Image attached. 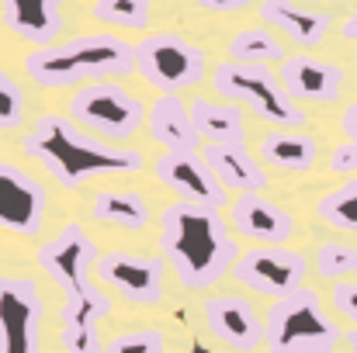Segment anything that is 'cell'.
Segmentation results:
<instances>
[{
    "mask_svg": "<svg viewBox=\"0 0 357 353\" xmlns=\"http://www.w3.org/2000/svg\"><path fill=\"white\" fill-rule=\"evenodd\" d=\"M212 87L222 101L233 104H250V111L278 128H298L305 125V111L288 97L284 84L267 70V66H253V63H219L212 70Z\"/></svg>",
    "mask_w": 357,
    "mask_h": 353,
    "instance_id": "5",
    "label": "cell"
},
{
    "mask_svg": "<svg viewBox=\"0 0 357 353\" xmlns=\"http://www.w3.org/2000/svg\"><path fill=\"white\" fill-rule=\"evenodd\" d=\"M205 10H215V14H236L243 7H250V0H191Z\"/></svg>",
    "mask_w": 357,
    "mask_h": 353,
    "instance_id": "33",
    "label": "cell"
},
{
    "mask_svg": "<svg viewBox=\"0 0 357 353\" xmlns=\"http://www.w3.org/2000/svg\"><path fill=\"white\" fill-rule=\"evenodd\" d=\"M45 305L31 277H0V353L42 350Z\"/></svg>",
    "mask_w": 357,
    "mask_h": 353,
    "instance_id": "10",
    "label": "cell"
},
{
    "mask_svg": "<svg viewBox=\"0 0 357 353\" xmlns=\"http://www.w3.org/2000/svg\"><path fill=\"white\" fill-rule=\"evenodd\" d=\"M160 249L188 291H208L212 284H219L226 274H233L243 253L236 235L219 219V212L184 201L163 208Z\"/></svg>",
    "mask_w": 357,
    "mask_h": 353,
    "instance_id": "2",
    "label": "cell"
},
{
    "mask_svg": "<svg viewBox=\"0 0 357 353\" xmlns=\"http://www.w3.org/2000/svg\"><path fill=\"white\" fill-rule=\"evenodd\" d=\"M333 308L357 326V281H337L333 284Z\"/></svg>",
    "mask_w": 357,
    "mask_h": 353,
    "instance_id": "31",
    "label": "cell"
},
{
    "mask_svg": "<svg viewBox=\"0 0 357 353\" xmlns=\"http://www.w3.org/2000/svg\"><path fill=\"white\" fill-rule=\"evenodd\" d=\"M3 3V24L21 42H31L38 49L52 45L63 31V0H0Z\"/></svg>",
    "mask_w": 357,
    "mask_h": 353,
    "instance_id": "18",
    "label": "cell"
},
{
    "mask_svg": "<svg viewBox=\"0 0 357 353\" xmlns=\"http://www.w3.org/2000/svg\"><path fill=\"white\" fill-rule=\"evenodd\" d=\"M312 353H337V350H333V347H326V350H312Z\"/></svg>",
    "mask_w": 357,
    "mask_h": 353,
    "instance_id": "38",
    "label": "cell"
},
{
    "mask_svg": "<svg viewBox=\"0 0 357 353\" xmlns=\"http://www.w3.org/2000/svg\"><path fill=\"white\" fill-rule=\"evenodd\" d=\"M344 343L351 347V353H357V329H347V333H344Z\"/></svg>",
    "mask_w": 357,
    "mask_h": 353,
    "instance_id": "36",
    "label": "cell"
},
{
    "mask_svg": "<svg viewBox=\"0 0 357 353\" xmlns=\"http://www.w3.org/2000/svg\"><path fill=\"white\" fill-rule=\"evenodd\" d=\"M316 156H319V146L305 132L274 128L260 139V159L274 170H284V173H309Z\"/></svg>",
    "mask_w": 357,
    "mask_h": 353,
    "instance_id": "22",
    "label": "cell"
},
{
    "mask_svg": "<svg viewBox=\"0 0 357 353\" xmlns=\"http://www.w3.org/2000/svg\"><path fill=\"white\" fill-rule=\"evenodd\" d=\"M340 35H344V38H351V42H357V7L351 10V14H347V17H344V24H340Z\"/></svg>",
    "mask_w": 357,
    "mask_h": 353,
    "instance_id": "35",
    "label": "cell"
},
{
    "mask_svg": "<svg viewBox=\"0 0 357 353\" xmlns=\"http://www.w3.org/2000/svg\"><path fill=\"white\" fill-rule=\"evenodd\" d=\"M45 222V187L17 163H0V226L17 235H38Z\"/></svg>",
    "mask_w": 357,
    "mask_h": 353,
    "instance_id": "13",
    "label": "cell"
},
{
    "mask_svg": "<svg viewBox=\"0 0 357 353\" xmlns=\"http://www.w3.org/2000/svg\"><path fill=\"white\" fill-rule=\"evenodd\" d=\"M281 84H284V91L295 104L298 101L333 104L340 97V87H344V70L326 63V59L302 52V56H288L281 63Z\"/></svg>",
    "mask_w": 357,
    "mask_h": 353,
    "instance_id": "15",
    "label": "cell"
},
{
    "mask_svg": "<svg viewBox=\"0 0 357 353\" xmlns=\"http://www.w3.org/2000/svg\"><path fill=\"white\" fill-rule=\"evenodd\" d=\"M229 226L239 239H250L260 246H284L295 233L291 212L271 205L260 194H239L229 208Z\"/></svg>",
    "mask_w": 357,
    "mask_h": 353,
    "instance_id": "16",
    "label": "cell"
},
{
    "mask_svg": "<svg viewBox=\"0 0 357 353\" xmlns=\"http://www.w3.org/2000/svg\"><path fill=\"white\" fill-rule=\"evenodd\" d=\"M340 128L347 135V142H357V101L344 108V118H340Z\"/></svg>",
    "mask_w": 357,
    "mask_h": 353,
    "instance_id": "34",
    "label": "cell"
},
{
    "mask_svg": "<svg viewBox=\"0 0 357 353\" xmlns=\"http://www.w3.org/2000/svg\"><path fill=\"white\" fill-rule=\"evenodd\" d=\"M35 260L66 291V298H84V301L112 308V298L94 284V267H98L101 253H98V242L91 239V233H84V226L70 222L56 239H45L38 246Z\"/></svg>",
    "mask_w": 357,
    "mask_h": 353,
    "instance_id": "6",
    "label": "cell"
},
{
    "mask_svg": "<svg viewBox=\"0 0 357 353\" xmlns=\"http://www.w3.org/2000/svg\"><path fill=\"white\" fill-rule=\"evenodd\" d=\"M21 149L24 156L42 163L45 173L66 191L101 173H139L142 170L139 149H125L108 139H98L87 128H80L73 118L63 115L38 118L31 132L21 139Z\"/></svg>",
    "mask_w": 357,
    "mask_h": 353,
    "instance_id": "1",
    "label": "cell"
},
{
    "mask_svg": "<svg viewBox=\"0 0 357 353\" xmlns=\"http://www.w3.org/2000/svg\"><path fill=\"white\" fill-rule=\"evenodd\" d=\"M257 353H281V350H274V347H267V350H257Z\"/></svg>",
    "mask_w": 357,
    "mask_h": 353,
    "instance_id": "37",
    "label": "cell"
},
{
    "mask_svg": "<svg viewBox=\"0 0 357 353\" xmlns=\"http://www.w3.org/2000/svg\"><path fill=\"white\" fill-rule=\"evenodd\" d=\"M205 322L219 343L236 353H257L267 343V326L257 308L239 295H212L205 301Z\"/></svg>",
    "mask_w": 357,
    "mask_h": 353,
    "instance_id": "14",
    "label": "cell"
},
{
    "mask_svg": "<svg viewBox=\"0 0 357 353\" xmlns=\"http://www.w3.org/2000/svg\"><path fill=\"white\" fill-rule=\"evenodd\" d=\"M135 70V45L112 31L77 35L70 42H56L24 56V73L38 87H77L84 80L101 84L112 77H128Z\"/></svg>",
    "mask_w": 357,
    "mask_h": 353,
    "instance_id": "3",
    "label": "cell"
},
{
    "mask_svg": "<svg viewBox=\"0 0 357 353\" xmlns=\"http://www.w3.org/2000/svg\"><path fill=\"white\" fill-rule=\"evenodd\" d=\"M229 59L264 66V63H284L288 52H284V45L278 42V35L271 28H243L229 38Z\"/></svg>",
    "mask_w": 357,
    "mask_h": 353,
    "instance_id": "25",
    "label": "cell"
},
{
    "mask_svg": "<svg viewBox=\"0 0 357 353\" xmlns=\"http://www.w3.org/2000/svg\"><path fill=\"white\" fill-rule=\"evenodd\" d=\"M330 170L333 173H344L347 180L357 173V142H344L330 152Z\"/></svg>",
    "mask_w": 357,
    "mask_h": 353,
    "instance_id": "32",
    "label": "cell"
},
{
    "mask_svg": "<svg viewBox=\"0 0 357 353\" xmlns=\"http://www.w3.org/2000/svg\"><path fill=\"white\" fill-rule=\"evenodd\" d=\"M146 128L153 135V142L167 146V152H198V128L191 118V104L181 94H160L149 104V118Z\"/></svg>",
    "mask_w": 357,
    "mask_h": 353,
    "instance_id": "17",
    "label": "cell"
},
{
    "mask_svg": "<svg viewBox=\"0 0 357 353\" xmlns=\"http://www.w3.org/2000/svg\"><path fill=\"white\" fill-rule=\"evenodd\" d=\"M191 104V118L202 139L215 142V146H246V125H243V111L233 101H212V97H195Z\"/></svg>",
    "mask_w": 357,
    "mask_h": 353,
    "instance_id": "21",
    "label": "cell"
},
{
    "mask_svg": "<svg viewBox=\"0 0 357 353\" xmlns=\"http://www.w3.org/2000/svg\"><path fill=\"white\" fill-rule=\"evenodd\" d=\"M354 66H357V52H354Z\"/></svg>",
    "mask_w": 357,
    "mask_h": 353,
    "instance_id": "39",
    "label": "cell"
},
{
    "mask_svg": "<svg viewBox=\"0 0 357 353\" xmlns=\"http://www.w3.org/2000/svg\"><path fill=\"white\" fill-rule=\"evenodd\" d=\"M260 17H264L267 28L281 31L284 38H291L302 49H316L326 38L330 24H333L330 14L309 10V7H302L295 0H260Z\"/></svg>",
    "mask_w": 357,
    "mask_h": 353,
    "instance_id": "19",
    "label": "cell"
},
{
    "mask_svg": "<svg viewBox=\"0 0 357 353\" xmlns=\"http://www.w3.org/2000/svg\"><path fill=\"white\" fill-rule=\"evenodd\" d=\"M305 270H309V260L298 249H288V246H250V249L239 253L233 277L243 288H250L253 295H264V298L278 301V298H288L291 291L302 288Z\"/></svg>",
    "mask_w": 357,
    "mask_h": 353,
    "instance_id": "9",
    "label": "cell"
},
{
    "mask_svg": "<svg viewBox=\"0 0 357 353\" xmlns=\"http://www.w3.org/2000/svg\"><path fill=\"white\" fill-rule=\"evenodd\" d=\"M167 340L160 329H132L121 333L112 343H105V353H163Z\"/></svg>",
    "mask_w": 357,
    "mask_h": 353,
    "instance_id": "29",
    "label": "cell"
},
{
    "mask_svg": "<svg viewBox=\"0 0 357 353\" xmlns=\"http://www.w3.org/2000/svg\"><path fill=\"white\" fill-rule=\"evenodd\" d=\"M153 173L184 205H198V208H212V212H222L229 205L226 187L212 177L202 152H163L153 163Z\"/></svg>",
    "mask_w": 357,
    "mask_h": 353,
    "instance_id": "12",
    "label": "cell"
},
{
    "mask_svg": "<svg viewBox=\"0 0 357 353\" xmlns=\"http://www.w3.org/2000/svg\"><path fill=\"white\" fill-rule=\"evenodd\" d=\"M112 308L94 305L84 298H66L59 319H63V350L66 353H105V343L98 336V319H105Z\"/></svg>",
    "mask_w": 357,
    "mask_h": 353,
    "instance_id": "23",
    "label": "cell"
},
{
    "mask_svg": "<svg viewBox=\"0 0 357 353\" xmlns=\"http://www.w3.org/2000/svg\"><path fill=\"white\" fill-rule=\"evenodd\" d=\"M24 118V94L10 73H0V128L14 132Z\"/></svg>",
    "mask_w": 357,
    "mask_h": 353,
    "instance_id": "30",
    "label": "cell"
},
{
    "mask_svg": "<svg viewBox=\"0 0 357 353\" xmlns=\"http://www.w3.org/2000/svg\"><path fill=\"white\" fill-rule=\"evenodd\" d=\"M70 118L80 128L105 135L108 142H125L149 118V108L135 94H128L121 84L101 80V84H84L70 97Z\"/></svg>",
    "mask_w": 357,
    "mask_h": 353,
    "instance_id": "8",
    "label": "cell"
},
{
    "mask_svg": "<svg viewBox=\"0 0 357 353\" xmlns=\"http://www.w3.org/2000/svg\"><path fill=\"white\" fill-rule=\"evenodd\" d=\"M135 66H139L142 80L149 87H156L160 94H177V91L198 87L208 73L205 52L174 31H156V35L139 38Z\"/></svg>",
    "mask_w": 357,
    "mask_h": 353,
    "instance_id": "7",
    "label": "cell"
},
{
    "mask_svg": "<svg viewBox=\"0 0 357 353\" xmlns=\"http://www.w3.org/2000/svg\"><path fill=\"white\" fill-rule=\"evenodd\" d=\"M264 326H267V343L281 353L326 350L344 340L340 326L326 315V308L312 288H298L288 298H278L267 308Z\"/></svg>",
    "mask_w": 357,
    "mask_h": 353,
    "instance_id": "4",
    "label": "cell"
},
{
    "mask_svg": "<svg viewBox=\"0 0 357 353\" xmlns=\"http://www.w3.org/2000/svg\"><path fill=\"white\" fill-rule=\"evenodd\" d=\"M163 260L160 256H139V253H101L98 267H94V277L108 288H115L125 301L132 305H142V308H153L160 305L163 298Z\"/></svg>",
    "mask_w": 357,
    "mask_h": 353,
    "instance_id": "11",
    "label": "cell"
},
{
    "mask_svg": "<svg viewBox=\"0 0 357 353\" xmlns=\"http://www.w3.org/2000/svg\"><path fill=\"white\" fill-rule=\"evenodd\" d=\"M316 270L330 281H340L347 274H357V246L347 242H323L316 253Z\"/></svg>",
    "mask_w": 357,
    "mask_h": 353,
    "instance_id": "28",
    "label": "cell"
},
{
    "mask_svg": "<svg viewBox=\"0 0 357 353\" xmlns=\"http://www.w3.org/2000/svg\"><path fill=\"white\" fill-rule=\"evenodd\" d=\"M94 21L112 24V28H125V31H146L153 7L149 0H94L91 7Z\"/></svg>",
    "mask_w": 357,
    "mask_h": 353,
    "instance_id": "27",
    "label": "cell"
},
{
    "mask_svg": "<svg viewBox=\"0 0 357 353\" xmlns=\"http://www.w3.org/2000/svg\"><path fill=\"white\" fill-rule=\"evenodd\" d=\"M205 166L212 170V177L226 187V191H239V194H257L267 187V173L264 166L246 152V146H215L208 142L202 149Z\"/></svg>",
    "mask_w": 357,
    "mask_h": 353,
    "instance_id": "20",
    "label": "cell"
},
{
    "mask_svg": "<svg viewBox=\"0 0 357 353\" xmlns=\"http://www.w3.org/2000/svg\"><path fill=\"white\" fill-rule=\"evenodd\" d=\"M91 212H94L98 222L115 226V229H128V233H139V229L149 226V205L135 191H98Z\"/></svg>",
    "mask_w": 357,
    "mask_h": 353,
    "instance_id": "24",
    "label": "cell"
},
{
    "mask_svg": "<svg viewBox=\"0 0 357 353\" xmlns=\"http://www.w3.org/2000/svg\"><path fill=\"white\" fill-rule=\"evenodd\" d=\"M316 215H319L326 226L340 229V233L357 235V177L344 180V184L333 187V191H326V194L316 201Z\"/></svg>",
    "mask_w": 357,
    "mask_h": 353,
    "instance_id": "26",
    "label": "cell"
}]
</instances>
